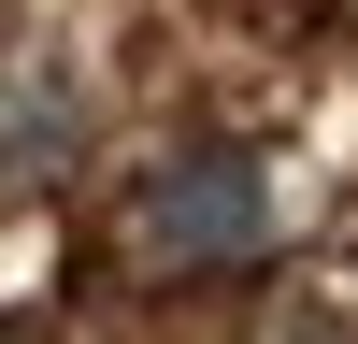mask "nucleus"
Listing matches in <instances>:
<instances>
[{
	"mask_svg": "<svg viewBox=\"0 0 358 344\" xmlns=\"http://www.w3.org/2000/svg\"><path fill=\"white\" fill-rule=\"evenodd\" d=\"M129 229H143V258H172V273H244V258H273V229H287L273 158H258V143H187V158L143 172Z\"/></svg>",
	"mask_w": 358,
	"mask_h": 344,
	"instance_id": "f257e3e1",
	"label": "nucleus"
},
{
	"mask_svg": "<svg viewBox=\"0 0 358 344\" xmlns=\"http://www.w3.org/2000/svg\"><path fill=\"white\" fill-rule=\"evenodd\" d=\"M0 143H29V172H57V158H72V143H86L72 72H43V57L15 72V57H0Z\"/></svg>",
	"mask_w": 358,
	"mask_h": 344,
	"instance_id": "f03ea898",
	"label": "nucleus"
}]
</instances>
